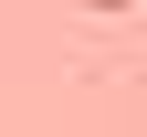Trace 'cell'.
<instances>
[{
	"label": "cell",
	"instance_id": "cell-1",
	"mask_svg": "<svg viewBox=\"0 0 147 137\" xmlns=\"http://www.w3.org/2000/svg\"><path fill=\"white\" fill-rule=\"evenodd\" d=\"M84 11H137V0H84Z\"/></svg>",
	"mask_w": 147,
	"mask_h": 137
}]
</instances>
